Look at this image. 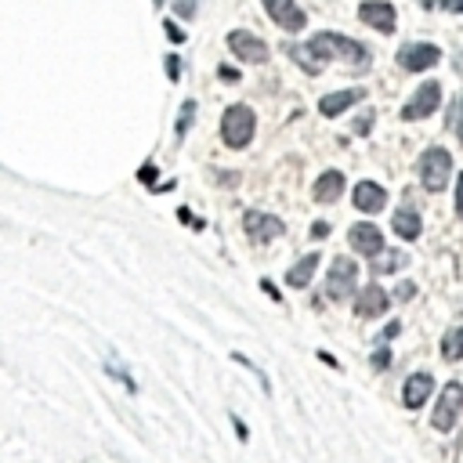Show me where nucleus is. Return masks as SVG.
I'll use <instances>...</instances> for the list:
<instances>
[{
    "instance_id": "19",
    "label": "nucleus",
    "mask_w": 463,
    "mask_h": 463,
    "mask_svg": "<svg viewBox=\"0 0 463 463\" xmlns=\"http://www.w3.org/2000/svg\"><path fill=\"white\" fill-rule=\"evenodd\" d=\"M315 268H319V254H307V257H300L290 271H286V283L290 286H307V283H312V275H315Z\"/></svg>"
},
{
    "instance_id": "17",
    "label": "nucleus",
    "mask_w": 463,
    "mask_h": 463,
    "mask_svg": "<svg viewBox=\"0 0 463 463\" xmlns=\"http://www.w3.org/2000/svg\"><path fill=\"white\" fill-rule=\"evenodd\" d=\"M358 98H365L362 87H355V90H336V95H326V98L319 102V112H322V116H341V112L351 109Z\"/></svg>"
},
{
    "instance_id": "5",
    "label": "nucleus",
    "mask_w": 463,
    "mask_h": 463,
    "mask_svg": "<svg viewBox=\"0 0 463 463\" xmlns=\"http://www.w3.org/2000/svg\"><path fill=\"white\" fill-rule=\"evenodd\" d=\"M459 409H463V384H445V391H442V398H438V406H435V416H430V423H435L438 430H449L456 427V420H459Z\"/></svg>"
},
{
    "instance_id": "30",
    "label": "nucleus",
    "mask_w": 463,
    "mask_h": 463,
    "mask_svg": "<svg viewBox=\"0 0 463 463\" xmlns=\"http://www.w3.org/2000/svg\"><path fill=\"white\" fill-rule=\"evenodd\" d=\"M312 235H315V239H326V235H329V225H326V221H315V225H312Z\"/></svg>"
},
{
    "instance_id": "21",
    "label": "nucleus",
    "mask_w": 463,
    "mask_h": 463,
    "mask_svg": "<svg viewBox=\"0 0 463 463\" xmlns=\"http://www.w3.org/2000/svg\"><path fill=\"white\" fill-rule=\"evenodd\" d=\"M192 112H196V102H184V109H181V119H177V138L184 134V127L192 123Z\"/></svg>"
},
{
    "instance_id": "12",
    "label": "nucleus",
    "mask_w": 463,
    "mask_h": 463,
    "mask_svg": "<svg viewBox=\"0 0 463 463\" xmlns=\"http://www.w3.org/2000/svg\"><path fill=\"white\" fill-rule=\"evenodd\" d=\"M348 239H351V246H355L362 257H377V254L384 250V232H380L377 225H355Z\"/></svg>"
},
{
    "instance_id": "16",
    "label": "nucleus",
    "mask_w": 463,
    "mask_h": 463,
    "mask_svg": "<svg viewBox=\"0 0 463 463\" xmlns=\"http://www.w3.org/2000/svg\"><path fill=\"white\" fill-rule=\"evenodd\" d=\"M341 192H344V174L341 170H326V174H319V181H315V203H336L341 199Z\"/></svg>"
},
{
    "instance_id": "4",
    "label": "nucleus",
    "mask_w": 463,
    "mask_h": 463,
    "mask_svg": "<svg viewBox=\"0 0 463 463\" xmlns=\"http://www.w3.org/2000/svg\"><path fill=\"white\" fill-rule=\"evenodd\" d=\"M358 283V264L351 257H333L329 275H326V297L329 300H344Z\"/></svg>"
},
{
    "instance_id": "38",
    "label": "nucleus",
    "mask_w": 463,
    "mask_h": 463,
    "mask_svg": "<svg viewBox=\"0 0 463 463\" xmlns=\"http://www.w3.org/2000/svg\"><path fill=\"white\" fill-rule=\"evenodd\" d=\"M398 329H402V326H398V322H391V326L384 329V341H391V336H398Z\"/></svg>"
},
{
    "instance_id": "37",
    "label": "nucleus",
    "mask_w": 463,
    "mask_h": 463,
    "mask_svg": "<svg viewBox=\"0 0 463 463\" xmlns=\"http://www.w3.org/2000/svg\"><path fill=\"white\" fill-rule=\"evenodd\" d=\"M319 358H322V362H326V365H333V369H341V362H336V358H333V355H329V351H319Z\"/></svg>"
},
{
    "instance_id": "25",
    "label": "nucleus",
    "mask_w": 463,
    "mask_h": 463,
    "mask_svg": "<svg viewBox=\"0 0 463 463\" xmlns=\"http://www.w3.org/2000/svg\"><path fill=\"white\" fill-rule=\"evenodd\" d=\"M163 29H167V37H170L174 44H181V40H184V29H177V22H163Z\"/></svg>"
},
{
    "instance_id": "34",
    "label": "nucleus",
    "mask_w": 463,
    "mask_h": 463,
    "mask_svg": "<svg viewBox=\"0 0 463 463\" xmlns=\"http://www.w3.org/2000/svg\"><path fill=\"white\" fill-rule=\"evenodd\" d=\"M456 134H459V141H463V98H459V112H456Z\"/></svg>"
},
{
    "instance_id": "13",
    "label": "nucleus",
    "mask_w": 463,
    "mask_h": 463,
    "mask_svg": "<svg viewBox=\"0 0 463 463\" xmlns=\"http://www.w3.org/2000/svg\"><path fill=\"white\" fill-rule=\"evenodd\" d=\"M387 307H391L387 290H380V286H365L362 297H358V304H355V312H358V319H380Z\"/></svg>"
},
{
    "instance_id": "9",
    "label": "nucleus",
    "mask_w": 463,
    "mask_h": 463,
    "mask_svg": "<svg viewBox=\"0 0 463 463\" xmlns=\"http://www.w3.org/2000/svg\"><path fill=\"white\" fill-rule=\"evenodd\" d=\"M442 105V83H435V80H430V83H423L420 90H416V95H413V102L402 109V119H423V116H430V112H435Z\"/></svg>"
},
{
    "instance_id": "3",
    "label": "nucleus",
    "mask_w": 463,
    "mask_h": 463,
    "mask_svg": "<svg viewBox=\"0 0 463 463\" xmlns=\"http://www.w3.org/2000/svg\"><path fill=\"white\" fill-rule=\"evenodd\" d=\"M449 174H452V156L445 148H427L420 156V181L427 192H442L449 184Z\"/></svg>"
},
{
    "instance_id": "23",
    "label": "nucleus",
    "mask_w": 463,
    "mask_h": 463,
    "mask_svg": "<svg viewBox=\"0 0 463 463\" xmlns=\"http://www.w3.org/2000/svg\"><path fill=\"white\" fill-rule=\"evenodd\" d=\"M406 264V254H391L384 264H377V271H394V268H402Z\"/></svg>"
},
{
    "instance_id": "15",
    "label": "nucleus",
    "mask_w": 463,
    "mask_h": 463,
    "mask_svg": "<svg viewBox=\"0 0 463 463\" xmlns=\"http://www.w3.org/2000/svg\"><path fill=\"white\" fill-rule=\"evenodd\" d=\"M384 203H387V192L380 189L377 181H358V184H355V206H358V210L377 213V210H384Z\"/></svg>"
},
{
    "instance_id": "31",
    "label": "nucleus",
    "mask_w": 463,
    "mask_h": 463,
    "mask_svg": "<svg viewBox=\"0 0 463 463\" xmlns=\"http://www.w3.org/2000/svg\"><path fill=\"white\" fill-rule=\"evenodd\" d=\"M177 218H181V221H189V225H196V228H203V221H199V218H192V213H189V210H184V206L177 210Z\"/></svg>"
},
{
    "instance_id": "18",
    "label": "nucleus",
    "mask_w": 463,
    "mask_h": 463,
    "mask_svg": "<svg viewBox=\"0 0 463 463\" xmlns=\"http://www.w3.org/2000/svg\"><path fill=\"white\" fill-rule=\"evenodd\" d=\"M391 228L402 235V239H416V235L423 232V221H420V213H416L413 206H402V210H394Z\"/></svg>"
},
{
    "instance_id": "32",
    "label": "nucleus",
    "mask_w": 463,
    "mask_h": 463,
    "mask_svg": "<svg viewBox=\"0 0 463 463\" xmlns=\"http://www.w3.org/2000/svg\"><path fill=\"white\" fill-rule=\"evenodd\" d=\"M232 423H235V435H239L242 442H246V438H250V430H246V423H242L239 416H232Z\"/></svg>"
},
{
    "instance_id": "26",
    "label": "nucleus",
    "mask_w": 463,
    "mask_h": 463,
    "mask_svg": "<svg viewBox=\"0 0 463 463\" xmlns=\"http://www.w3.org/2000/svg\"><path fill=\"white\" fill-rule=\"evenodd\" d=\"M387 362H391V348H380L373 355V369H387Z\"/></svg>"
},
{
    "instance_id": "39",
    "label": "nucleus",
    "mask_w": 463,
    "mask_h": 463,
    "mask_svg": "<svg viewBox=\"0 0 463 463\" xmlns=\"http://www.w3.org/2000/svg\"><path fill=\"white\" fill-rule=\"evenodd\" d=\"M420 4H427V8H430V4H435V0H420Z\"/></svg>"
},
{
    "instance_id": "6",
    "label": "nucleus",
    "mask_w": 463,
    "mask_h": 463,
    "mask_svg": "<svg viewBox=\"0 0 463 463\" xmlns=\"http://www.w3.org/2000/svg\"><path fill=\"white\" fill-rule=\"evenodd\" d=\"M264 11L279 29H286V33H300L307 25V15L297 8V0H264Z\"/></svg>"
},
{
    "instance_id": "35",
    "label": "nucleus",
    "mask_w": 463,
    "mask_h": 463,
    "mask_svg": "<svg viewBox=\"0 0 463 463\" xmlns=\"http://www.w3.org/2000/svg\"><path fill=\"white\" fill-rule=\"evenodd\" d=\"M261 290H264V293H268V297H275V300H283V297H279V290H275V286H271V283H268V279H264V283H261Z\"/></svg>"
},
{
    "instance_id": "27",
    "label": "nucleus",
    "mask_w": 463,
    "mask_h": 463,
    "mask_svg": "<svg viewBox=\"0 0 463 463\" xmlns=\"http://www.w3.org/2000/svg\"><path fill=\"white\" fill-rule=\"evenodd\" d=\"M177 15H181V18H192V15H196V4H192V0H177Z\"/></svg>"
},
{
    "instance_id": "36",
    "label": "nucleus",
    "mask_w": 463,
    "mask_h": 463,
    "mask_svg": "<svg viewBox=\"0 0 463 463\" xmlns=\"http://www.w3.org/2000/svg\"><path fill=\"white\" fill-rule=\"evenodd\" d=\"M145 184H152V177H156V170H152V167H141V174H138Z\"/></svg>"
},
{
    "instance_id": "8",
    "label": "nucleus",
    "mask_w": 463,
    "mask_h": 463,
    "mask_svg": "<svg viewBox=\"0 0 463 463\" xmlns=\"http://www.w3.org/2000/svg\"><path fill=\"white\" fill-rule=\"evenodd\" d=\"M228 47L235 58L242 61H254V66H261V61H268V44L254 33H246V29H232L228 33Z\"/></svg>"
},
{
    "instance_id": "20",
    "label": "nucleus",
    "mask_w": 463,
    "mask_h": 463,
    "mask_svg": "<svg viewBox=\"0 0 463 463\" xmlns=\"http://www.w3.org/2000/svg\"><path fill=\"white\" fill-rule=\"evenodd\" d=\"M442 358H445V362H459V358H463V326H456L452 333H445Z\"/></svg>"
},
{
    "instance_id": "40",
    "label": "nucleus",
    "mask_w": 463,
    "mask_h": 463,
    "mask_svg": "<svg viewBox=\"0 0 463 463\" xmlns=\"http://www.w3.org/2000/svg\"><path fill=\"white\" fill-rule=\"evenodd\" d=\"M156 4H160V0H156Z\"/></svg>"
},
{
    "instance_id": "29",
    "label": "nucleus",
    "mask_w": 463,
    "mask_h": 463,
    "mask_svg": "<svg viewBox=\"0 0 463 463\" xmlns=\"http://www.w3.org/2000/svg\"><path fill=\"white\" fill-rule=\"evenodd\" d=\"M456 213L463 218V174L456 177Z\"/></svg>"
},
{
    "instance_id": "1",
    "label": "nucleus",
    "mask_w": 463,
    "mask_h": 463,
    "mask_svg": "<svg viewBox=\"0 0 463 463\" xmlns=\"http://www.w3.org/2000/svg\"><path fill=\"white\" fill-rule=\"evenodd\" d=\"M293 54H307L315 58V73L322 69V61L329 58H344V61H369V47H362L358 40L351 37H341V33H319L312 37V44H307V51H293Z\"/></svg>"
},
{
    "instance_id": "28",
    "label": "nucleus",
    "mask_w": 463,
    "mask_h": 463,
    "mask_svg": "<svg viewBox=\"0 0 463 463\" xmlns=\"http://www.w3.org/2000/svg\"><path fill=\"white\" fill-rule=\"evenodd\" d=\"M413 293H416V286H413V283H402L394 297H398V300H413Z\"/></svg>"
},
{
    "instance_id": "2",
    "label": "nucleus",
    "mask_w": 463,
    "mask_h": 463,
    "mask_svg": "<svg viewBox=\"0 0 463 463\" xmlns=\"http://www.w3.org/2000/svg\"><path fill=\"white\" fill-rule=\"evenodd\" d=\"M254 127H257L254 109L232 105V109L221 116V141H225L228 148H246V145L254 141Z\"/></svg>"
},
{
    "instance_id": "33",
    "label": "nucleus",
    "mask_w": 463,
    "mask_h": 463,
    "mask_svg": "<svg viewBox=\"0 0 463 463\" xmlns=\"http://www.w3.org/2000/svg\"><path fill=\"white\" fill-rule=\"evenodd\" d=\"M442 8H445V11H459V15H463V0H442Z\"/></svg>"
},
{
    "instance_id": "11",
    "label": "nucleus",
    "mask_w": 463,
    "mask_h": 463,
    "mask_svg": "<svg viewBox=\"0 0 463 463\" xmlns=\"http://www.w3.org/2000/svg\"><path fill=\"white\" fill-rule=\"evenodd\" d=\"M242 225H246V232H250V239H257V242H268V239H275V235L286 232V225H283L279 218H271V213H257V210L246 213Z\"/></svg>"
},
{
    "instance_id": "14",
    "label": "nucleus",
    "mask_w": 463,
    "mask_h": 463,
    "mask_svg": "<svg viewBox=\"0 0 463 463\" xmlns=\"http://www.w3.org/2000/svg\"><path fill=\"white\" fill-rule=\"evenodd\" d=\"M430 391H435V377H430V373H413V377L406 380L402 402H406L409 409H420L427 398H430Z\"/></svg>"
},
{
    "instance_id": "24",
    "label": "nucleus",
    "mask_w": 463,
    "mask_h": 463,
    "mask_svg": "<svg viewBox=\"0 0 463 463\" xmlns=\"http://www.w3.org/2000/svg\"><path fill=\"white\" fill-rule=\"evenodd\" d=\"M167 76H170V80L181 76V58H177V54H167Z\"/></svg>"
},
{
    "instance_id": "22",
    "label": "nucleus",
    "mask_w": 463,
    "mask_h": 463,
    "mask_svg": "<svg viewBox=\"0 0 463 463\" xmlns=\"http://www.w3.org/2000/svg\"><path fill=\"white\" fill-rule=\"evenodd\" d=\"M369 131H373V112H362L355 119V134H369Z\"/></svg>"
},
{
    "instance_id": "7",
    "label": "nucleus",
    "mask_w": 463,
    "mask_h": 463,
    "mask_svg": "<svg viewBox=\"0 0 463 463\" xmlns=\"http://www.w3.org/2000/svg\"><path fill=\"white\" fill-rule=\"evenodd\" d=\"M442 61V47L435 44H406L398 51V66L409 69V73H420V69H435Z\"/></svg>"
},
{
    "instance_id": "10",
    "label": "nucleus",
    "mask_w": 463,
    "mask_h": 463,
    "mask_svg": "<svg viewBox=\"0 0 463 463\" xmlns=\"http://www.w3.org/2000/svg\"><path fill=\"white\" fill-rule=\"evenodd\" d=\"M358 18L369 29H377V33H391L394 29V8L387 4V0H365V4L358 8Z\"/></svg>"
}]
</instances>
